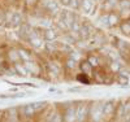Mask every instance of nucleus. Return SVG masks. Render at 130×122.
<instances>
[{
	"label": "nucleus",
	"mask_w": 130,
	"mask_h": 122,
	"mask_svg": "<svg viewBox=\"0 0 130 122\" xmlns=\"http://www.w3.org/2000/svg\"><path fill=\"white\" fill-rule=\"evenodd\" d=\"M12 21H13V22H12V25H13V26H16L17 24H20V21H21V16H20V14H14V16H13V18H12Z\"/></svg>",
	"instance_id": "ddd939ff"
},
{
	"label": "nucleus",
	"mask_w": 130,
	"mask_h": 122,
	"mask_svg": "<svg viewBox=\"0 0 130 122\" xmlns=\"http://www.w3.org/2000/svg\"><path fill=\"white\" fill-rule=\"evenodd\" d=\"M29 39H30V42H31V44L34 47H40V44H42V42H40V39H39V37L35 34V32H30V35H29Z\"/></svg>",
	"instance_id": "20e7f679"
},
{
	"label": "nucleus",
	"mask_w": 130,
	"mask_h": 122,
	"mask_svg": "<svg viewBox=\"0 0 130 122\" xmlns=\"http://www.w3.org/2000/svg\"><path fill=\"white\" fill-rule=\"evenodd\" d=\"M16 68H17V70H20L21 72V74L22 75H26V70L22 68V66H20V65H16Z\"/></svg>",
	"instance_id": "a211bd4d"
},
{
	"label": "nucleus",
	"mask_w": 130,
	"mask_h": 122,
	"mask_svg": "<svg viewBox=\"0 0 130 122\" xmlns=\"http://www.w3.org/2000/svg\"><path fill=\"white\" fill-rule=\"evenodd\" d=\"M86 113H87V105H86V104H82V105L78 108L77 113H75V114H77V119H78V121H83Z\"/></svg>",
	"instance_id": "f03ea898"
},
{
	"label": "nucleus",
	"mask_w": 130,
	"mask_h": 122,
	"mask_svg": "<svg viewBox=\"0 0 130 122\" xmlns=\"http://www.w3.org/2000/svg\"><path fill=\"white\" fill-rule=\"evenodd\" d=\"M113 110V103L112 101H108L103 105V113L104 114H111Z\"/></svg>",
	"instance_id": "423d86ee"
},
{
	"label": "nucleus",
	"mask_w": 130,
	"mask_h": 122,
	"mask_svg": "<svg viewBox=\"0 0 130 122\" xmlns=\"http://www.w3.org/2000/svg\"><path fill=\"white\" fill-rule=\"evenodd\" d=\"M129 7V3L127 2H122L121 3V8H127Z\"/></svg>",
	"instance_id": "412c9836"
},
{
	"label": "nucleus",
	"mask_w": 130,
	"mask_h": 122,
	"mask_svg": "<svg viewBox=\"0 0 130 122\" xmlns=\"http://www.w3.org/2000/svg\"><path fill=\"white\" fill-rule=\"evenodd\" d=\"M102 113H103V105H96L91 110V114H92V117H94L95 121L99 119V117L102 116Z\"/></svg>",
	"instance_id": "7ed1b4c3"
},
{
	"label": "nucleus",
	"mask_w": 130,
	"mask_h": 122,
	"mask_svg": "<svg viewBox=\"0 0 130 122\" xmlns=\"http://www.w3.org/2000/svg\"><path fill=\"white\" fill-rule=\"evenodd\" d=\"M82 8L85 12H90L91 8H92V2L91 0H83L82 2Z\"/></svg>",
	"instance_id": "6e6552de"
},
{
	"label": "nucleus",
	"mask_w": 130,
	"mask_h": 122,
	"mask_svg": "<svg viewBox=\"0 0 130 122\" xmlns=\"http://www.w3.org/2000/svg\"><path fill=\"white\" fill-rule=\"evenodd\" d=\"M18 53H20V56L22 57V59H25V60H29V55H27L25 51H22V49H21V51H18Z\"/></svg>",
	"instance_id": "dca6fc26"
},
{
	"label": "nucleus",
	"mask_w": 130,
	"mask_h": 122,
	"mask_svg": "<svg viewBox=\"0 0 130 122\" xmlns=\"http://www.w3.org/2000/svg\"><path fill=\"white\" fill-rule=\"evenodd\" d=\"M121 30L125 32V34H130V24H122L121 25Z\"/></svg>",
	"instance_id": "f8f14e48"
},
{
	"label": "nucleus",
	"mask_w": 130,
	"mask_h": 122,
	"mask_svg": "<svg viewBox=\"0 0 130 122\" xmlns=\"http://www.w3.org/2000/svg\"><path fill=\"white\" fill-rule=\"evenodd\" d=\"M118 82H120L121 84H127L129 79H127V77H125V75H120V78H118Z\"/></svg>",
	"instance_id": "2eb2a0df"
},
{
	"label": "nucleus",
	"mask_w": 130,
	"mask_h": 122,
	"mask_svg": "<svg viewBox=\"0 0 130 122\" xmlns=\"http://www.w3.org/2000/svg\"><path fill=\"white\" fill-rule=\"evenodd\" d=\"M44 38L48 39V40H52V39H55V38H56V34L53 32V30L47 29V30L44 31Z\"/></svg>",
	"instance_id": "1a4fd4ad"
},
{
	"label": "nucleus",
	"mask_w": 130,
	"mask_h": 122,
	"mask_svg": "<svg viewBox=\"0 0 130 122\" xmlns=\"http://www.w3.org/2000/svg\"><path fill=\"white\" fill-rule=\"evenodd\" d=\"M46 8L48 10H51L52 13H56L59 10V5L55 2H52V0H47V2H46Z\"/></svg>",
	"instance_id": "39448f33"
},
{
	"label": "nucleus",
	"mask_w": 130,
	"mask_h": 122,
	"mask_svg": "<svg viewBox=\"0 0 130 122\" xmlns=\"http://www.w3.org/2000/svg\"><path fill=\"white\" fill-rule=\"evenodd\" d=\"M81 69L83 70V73H90L91 72V64L87 61V62H83L81 65Z\"/></svg>",
	"instance_id": "9d476101"
},
{
	"label": "nucleus",
	"mask_w": 130,
	"mask_h": 122,
	"mask_svg": "<svg viewBox=\"0 0 130 122\" xmlns=\"http://www.w3.org/2000/svg\"><path fill=\"white\" fill-rule=\"evenodd\" d=\"M47 105L46 101H35V103H31V104H27L22 108L24 110V113L25 114H32V113H35V112H39V110H42L43 108H44Z\"/></svg>",
	"instance_id": "f257e3e1"
},
{
	"label": "nucleus",
	"mask_w": 130,
	"mask_h": 122,
	"mask_svg": "<svg viewBox=\"0 0 130 122\" xmlns=\"http://www.w3.org/2000/svg\"><path fill=\"white\" fill-rule=\"evenodd\" d=\"M89 62H90L92 66H96V65H98V60H96V57H90V59H89Z\"/></svg>",
	"instance_id": "f3484780"
},
{
	"label": "nucleus",
	"mask_w": 130,
	"mask_h": 122,
	"mask_svg": "<svg viewBox=\"0 0 130 122\" xmlns=\"http://www.w3.org/2000/svg\"><path fill=\"white\" fill-rule=\"evenodd\" d=\"M78 81H82V82H85V83H89V79L86 78L85 75H78Z\"/></svg>",
	"instance_id": "6ab92c4d"
},
{
	"label": "nucleus",
	"mask_w": 130,
	"mask_h": 122,
	"mask_svg": "<svg viewBox=\"0 0 130 122\" xmlns=\"http://www.w3.org/2000/svg\"><path fill=\"white\" fill-rule=\"evenodd\" d=\"M108 20H109V21H108V25H115L117 22V17L115 14L113 16H108Z\"/></svg>",
	"instance_id": "4468645a"
},
{
	"label": "nucleus",
	"mask_w": 130,
	"mask_h": 122,
	"mask_svg": "<svg viewBox=\"0 0 130 122\" xmlns=\"http://www.w3.org/2000/svg\"><path fill=\"white\" fill-rule=\"evenodd\" d=\"M51 122H60V118H59V116H55V117H53V119H52Z\"/></svg>",
	"instance_id": "5701e85b"
},
{
	"label": "nucleus",
	"mask_w": 130,
	"mask_h": 122,
	"mask_svg": "<svg viewBox=\"0 0 130 122\" xmlns=\"http://www.w3.org/2000/svg\"><path fill=\"white\" fill-rule=\"evenodd\" d=\"M74 65H75L74 64V60H69L68 61V66H69V68H74Z\"/></svg>",
	"instance_id": "aec40b11"
},
{
	"label": "nucleus",
	"mask_w": 130,
	"mask_h": 122,
	"mask_svg": "<svg viewBox=\"0 0 130 122\" xmlns=\"http://www.w3.org/2000/svg\"><path fill=\"white\" fill-rule=\"evenodd\" d=\"M74 110L73 109H69L67 112V122H73L74 121Z\"/></svg>",
	"instance_id": "9b49d317"
},
{
	"label": "nucleus",
	"mask_w": 130,
	"mask_h": 122,
	"mask_svg": "<svg viewBox=\"0 0 130 122\" xmlns=\"http://www.w3.org/2000/svg\"><path fill=\"white\" fill-rule=\"evenodd\" d=\"M70 2H72V0H61V3H62V4H65V5H69V4H70Z\"/></svg>",
	"instance_id": "4be33fe9"
},
{
	"label": "nucleus",
	"mask_w": 130,
	"mask_h": 122,
	"mask_svg": "<svg viewBox=\"0 0 130 122\" xmlns=\"http://www.w3.org/2000/svg\"><path fill=\"white\" fill-rule=\"evenodd\" d=\"M79 32H81V35H82L83 38H87V37L91 34V27L87 26V25H85V26H82V27L79 29Z\"/></svg>",
	"instance_id": "0eeeda50"
}]
</instances>
